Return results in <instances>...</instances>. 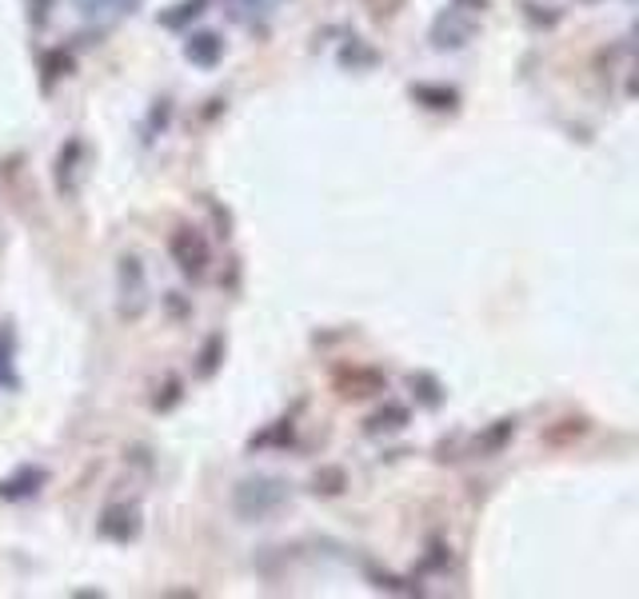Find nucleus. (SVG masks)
<instances>
[{
  "mask_svg": "<svg viewBox=\"0 0 639 599\" xmlns=\"http://www.w3.org/2000/svg\"><path fill=\"white\" fill-rule=\"evenodd\" d=\"M292 504V488L288 479L276 476H248L240 479L232 488V511H236L244 524H264V519L288 511Z\"/></svg>",
  "mask_w": 639,
  "mask_h": 599,
  "instance_id": "obj_1",
  "label": "nucleus"
},
{
  "mask_svg": "<svg viewBox=\"0 0 639 599\" xmlns=\"http://www.w3.org/2000/svg\"><path fill=\"white\" fill-rule=\"evenodd\" d=\"M149 312V276L136 256H124L116 264V316L124 324H136Z\"/></svg>",
  "mask_w": 639,
  "mask_h": 599,
  "instance_id": "obj_2",
  "label": "nucleus"
},
{
  "mask_svg": "<svg viewBox=\"0 0 639 599\" xmlns=\"http://www.w3.org/2000/svg\"><path fill=\"white\" fill-rule=\"evenodd\" d=\"M169 252H172V264H176V268L184 272L189 280L209 276L212 248H209V236H204L200 229H192V224L176 229V232H172V240H169Z\"/></svg>",
  "mask_w": 639,
  "mask_h": 599,
  "instance_id": "obj_3",
  "label": "nucleus"
},
{
  "mask_svg": "<svg viewBox=\"0 0 639 599\" xmlns=\"http://www.w3.org/2000/svg\"><path fill=\"white\" fill-rule=\"evenodd\" d=\"M471 37H476V12L459 9V4H452V9L439 12V17L432 20V29H428L432 49H439V52L464 49Z\"/></svg>",
  "mask_w": 639,
  "mask_h": 599,
  "instance_id": "obj_4",
  "label": "nucleus"
},
{
  "mask_svg": "<svg viewBox=\"0 0 639 599\" xmlns=\"http://www.w3.org/2000/svg\"><path fill=\"white\" fill-rule=\"evenodd\" d=\"M80 164H84V144H80V136H69L64 144H60L57 164H52V180H57V192L64 200H77Z\"/></svg>",
  "mask_w": 639,
  "mask_h": 599,
  "instance_id": "obj_5",
  "label": "nucleus"
},
{
  "mask_svg": "<svg viewBox=\"0 0 639 599\" xmlns=\"http://www.w3.org/2000/svg\"><path fill=\"white\" fill-rule=\"evenodd\" d=\"M336 384V396L344 399H368V396H379L384 392V372L376 368H339L332 376Z\"/></svg>",
  "mask_w": 639,
  "mask_h": 599,
  "instance_id": "obj_6",
  "label": "nucleus"
},
{
  "mask_svg": "<svg viewBox=\"0 0 639 599\" xmlns=\"http://www.w3.org/2000/svg\"><path fill=\"white\" fill-rule=\"evenodd\" d=\"M100 536L116 539V544H132L140 536V504H112V508H104Z\"/></svg>",
  "mask_w": 639,
  "mask_h": 599,
  "instance_id": "obj_7",
  "label": "nucleus"
},
{
  "mask_svg": "<svg viewBox=\"0 0 639 599\" xmlns=\"http://www.w3.org/2000/svg\"><path fill=\"white\" fill-rule=\"evenodd\" d=\"M44 484H49V471L37 468V464H24V468L12 471L9 479H0V499H9V504H17V499H32Z\"/></svg>",
  "mask_w": 639,
  "mask_h": 599,
  "instance_id": "obj_8",
  "label": "nucleus"
},
{
  "mask_svg": "<svg viewBox=\"0 0 639 599\" xmlns=\"http://www.w3.org/2000/svg\"><path fill=\"white\" fill-rule=\"evenodd\" d=\"M184 60L196 64V69H216L224 60V40L216 32H196V37L184 40Z\"/></svg>",
  "mask_w": 639,
  "mask_h": 599,
  "instance_id": "obj_9",
  "label": "nucleus"
},
{
  "mask_svg": "<svg viewBox=\"0 0 639 599\" xmlns=\"http://www.w3.org/2000/svg\"><path fill=\"white\" fill-rule=\"evenodd\" d=\"M140 4H144V0H80V12L89 20H100V24H120V20H129Z\"/></svg>",
  "mask_w": 639,
  "mask_h": 599,
  "instance_id": "obj_10",
  "label": "nucleus"
},
{
  "mask_svg": "<svg viewBox=\"0 0 639 599\" xmlns=\"http://www.w3.org/2000/svg\"><path fill=\"white\" fill-rule=\"evenodd\" d=\"M412 97H416L424 109H439V112H452L459 104V92L448 89V84H412Z\"/></svg>",
  "mask_w": 639,
  "mask_h": 599,
  "instance_id": "obj_11",
  "label": "nucleus"
},
{
  "mask_svg": "<svg viewBox=\"0 0 639 599\" xmlns=\"http://www.w3.org/2000/svg\"><path fill=\"white\" fill-rule=\"evenodd\" d=\"M588 419L584 416H568V419H556L551 428H544V444H551V448H564V444H571V439L588 436Z\"/></svg>",
  "mask_w": 639,
  "mask_h": 599,
  "instance_id": "obj_12",
  "label": "nucleus"
},
{
  "mask_svg": "<svg viewBox=\"0 0 639 599\" xmlns=\"http://www.w3.org/2000/svg\"><path fill=\"white\" fill-rule=\"evenodd\" d=\"M404 424H408V408H404V404H384L376 416L364 419V432L379 436V432H399Z\"/></svg>",
  "mask_w": 639,
  "mask_h": 599,
  "instance_id": "obj_13",
  "label": "nucleus"
},
{
  "mask_svg": "<svg viewBox=\"0 0 639 599\" xmlns=\"http://www.w3.org/2000/svg\"><path fill=\"white\" fill-rule=\"evenodd\" d=\"M12 359H17V336H12V328L4 324V328H0V388H17Z\"/></svg>",
  "mask_w": 639,
  "mask_h": 599,
  "instance_id": "obj_14",
  "label": "nucleus"
},
{
  "mask_svg": "<svg viewBox=\"0 0 639 599\" xmlns=\"http://www.w3.org/2000/svg\"><path fill=\"white\" fill-rule=\"evenodd\" d=\"M204 4H209V0H184V4H172V9L160 17V24H164V29H184V24H192V20L204 12Z\"/></svg>",
  "mask_w": 639,
  "mask_h": 599,
  "instance_id": "obj_15",
  "label": "nucleus"
},
{
  "mask_svg": "<svg viewBox=\"0 0 639 599\" xmlns=\"http://www.w3.org/2000/svg\"><path fill=\"white\" fill-rule=\"evenodd\" d=\"M229 12H232V20L248 24V20H256L268 12V0H229Z\"/></svg>",
  "mask_w": 639,
  "mask_h": 599,
  "instance_id": "obj_16",
  "label": "nucleus"
},
{
  "mask_svg": "<svg viewBox=\"0 0 639 599\" xmlns=\"http://www.w3.org/2000/svg\"><path fill=\"white\" fill-rule=\"evenodd\" d=\"M64 72H72V52L69 49H57L44 57V84H52V80H60Z\"/></svg>",
  "mask_w": 639,
  "mask_h": 599,
  "instance_id": "obj_17",
  "label": "nucleus"
},
{
  "mask_svg": "<svg viewBox=\"0 0 639 599\" xmlns=\"http://www.w3.org/2000/svg\"><path fill=\"white\" fill-rule=\"evenodd\" d=\"M220 352H224V336H212L209 344H204V352H200V364H196V372L204 379L212 376V372L220 368Z\"/></svg>",
  "mask_w": 639,
  "mask_h": 599,
  "instance_id": "obj_18",
  "label": "nucleus"
},
{
  "mask_svg": "<svg viewBox=\"0 0 639 599\" xmlns=\"http://www.w3.org/2000/svg\"><path fill=\"white\" fill-rule=\"evenodd\" d=\"M344 484H348V476H344L339 468L316 471V491H320V496H336V491H344Z\"/></svg>",
  "mask_w": 639,
  "mask_h": 599,
  "instance_id": "obj_19",
  "label": "nucleus"
},
{
  "mask_svg": "<svg viewBox=\"0 0 639 599\" xmlns=\"http://www.w3.org/2000/svg\"><path fill=\"white\" fill-rule=\"evenodd\" d=\"M511 432H516V424H511V419H499L496 428L488 432V436L479 439V451H496V448H504V444H508V436Z\"/></svg>",
  "mask_w": 639,
  "mask_h": 599,
  "instance_id": "obj_20",
  "label": "nucleus"
},
{
  "mask_svg": "<svg viewBox=\"0 0 639 599\" xmlns=\"http://www.w3.org/2000/svg\"><path fill=\"white\" fill-rule=\"evenodd\" d=\"M412 388H419V399H424L428 408H436L439 399H444L439 384H436V379H432V376H424V372H419V376H412Z\"/></svg>",
  "mask_w": 639,
  "mask_h": 599,
  "instance_id": "obj_21",
  "label": "nucleus"
},
{
  "mask_svg": "<svg viewBox=\"0 0 639 599\" xmlns=\"http://www.w3.org/2000/svg\"><path fill=\"white\" fill-rule=\"evenodd\" d=\"M339 60H344V64H352V69H359V64H376V52H372V49H364L359 40H352L348 49L339 52Z\"/></svg>",
  "mask_w": 639,
  "mask_h": 599,
  "instance_id": "obj_22",
  "label": "nucleus"
},
{
  "mask_svg": "<svg viewBox=\"0 0 639 599\" xmlns=\"http://www.w3.org/2000/svg\"><path fill=\"white\" fill-rule=\"evenodd\" d=\"M288 439H292V424H288V419H280V428L256 436V439H252V448H264V444H288Z\"/></svg>",
  "mask_w": 639,
  "mask_h": 599,
  "instance_id": "obj_23",
  "label": "nucleus"
},
{
  "mask_svg": "<svg viewBox=\"0 0 639 599\" xmlns=\"http://www.w3.org/2000/svg\"><path fill=\"white\" fill-rule=\"evenodd\" d=\"M364 4H368V12L376 20H388V17H396V9L404 4V0H364Z\"/></svg>",
  "mask_w": 639,
  "mask_h": 599,
  "instance_id": "obj_24",
  "label": "nucleus"
},
{
  "mask_svg": "<svg viewBox=\"0 0 639 599\" xmlns=\"http://www.w3.org/2000/svg\"><path fill=\"white\" fill-rule=\"evenodd\" d=\"M49 4H52V0H29L32 24H44V17H49Z\"/></svg>",
  "mask_w": 639,
  "mask_h": 599,
  "instance_id": "obj_25",
  "label": "nucleus"
},
{
  "mask_svg": "<svg viewBox=\"0 0 639 599\" xmlns=\"http://www.w3.org/2000/svg\"><path fill=\"white\" fill-rule=\"evenodd\" d=\"M459 9H468V12H484L491 4V0H456Z\"/></svg>",
  "mask_w": 639,
  "mask_h": 599,
  "instance_id": "obj_26",
  "label": "nucleus"
},
{
  "mask_svg": "<svg viewBox=\"0 0 639 599\" xmlns=\"http://www.w3.org/2000/svg\"><path fill=\"white\" fill-rule=\"evenodd\" d=\"M631 92H639V77H636V80H631Z\"/></svg>",
  "mask_w": 639,
  "mask_h": 599,
  "instance_id": "obj_27",
  "label": "nucleus"
},
{
  "mask_svg": "<svg viewBox=\"0 0 639 599\" xmlns=\"http://www.w3.org/2000/svg\"><path fill=\"white\" fill-rule=\"evenodd\" d=\"M268 4H284V0H268Z\"/></svg>",
  "mask_w": 639,
  "mask_h": 599,
  "instance_id": "obj_28",
  "label": "nucleus"
}]
</instances>
